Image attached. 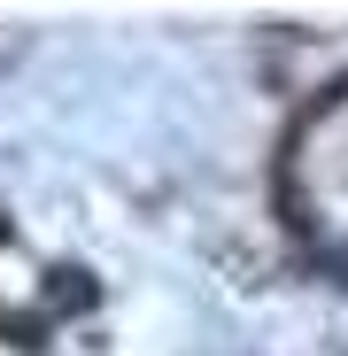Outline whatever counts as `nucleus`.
Masks as SVG:
<instances>
[{"mask_svg":"<svg viewBox=\"0 0 348 356\" xmlns=\"http://www.w3.org/2000/svg\"><path fill=\"white\" fill-rule=\"evenodd\" d=\"M286 209H295V232L310 241V256L333 279H348V86L325 108H310V124L295 132Z\"/></svg>","mask_w":348,"mask_h":356,"instance_id":"1","label":"nucleus"}]
</instances>
